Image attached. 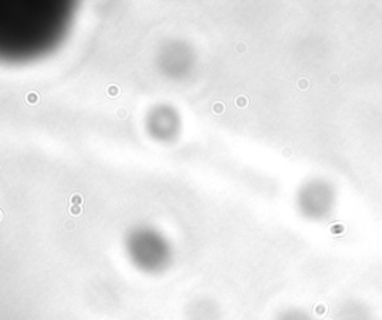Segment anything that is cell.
<instances>
[{"label":"cell","instance_id":"cell-1","mask_svg":"<svg viewBox=\"0 0 382 320\" xmlns=\"http://www.w3.org/2000/svg\"><path fill=\"white\" fill-rule=\"evenodd\" d=\"M72 202H73V203H81V202H82V197L79 195H73L72 196Z\"/></svg>","mask_w":382,"mask_h":320},{"label":"cell","instance_id":"cell-2","mask_svg":"<svg viewBox=\"0 0 382 320\" xmlns=\"http://www.w3.org/2000/svg\"><path fill=\"white\" fill-rule=\"evenodd\" d=\"M70 211H72V214H79V213H81V208H79V207H76V205H72Z\"/></svg>","mask_w":382,"mask_h":320}]
</instances>
